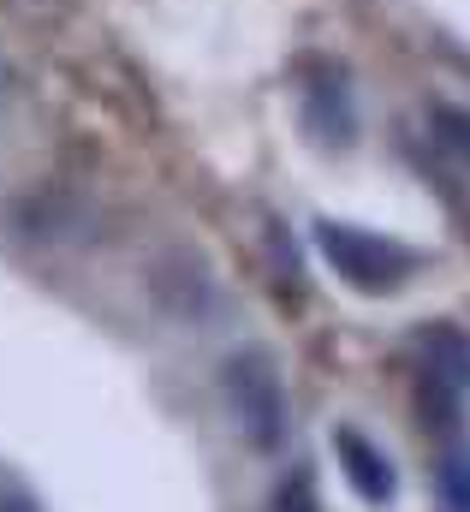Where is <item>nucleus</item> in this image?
Returning a JSON list of instances; mask_svg holds the SVG:
<instances>
[{
	"label": "nucleus",
	"mask_w": 470,
	"mask_h": 512,
	"mask_svg": "<svg viewBox=\"0 0 470 512\" xmlns=\"http://www.w3.org/2000/svg\"><path fill=\"white\" fill-rule=\"evenodd\" d=\"M316 251H322V262H328L352 292H363V298L399 292V286L411 280V268H417V256L405 251L399 239L369 233V227H346V221H316Z\"/></svg>",
	"instance_id": "obj_1"
},
{
	"label": "nucleus",
	"mask_w": 470,
	"mask_h": 512,
	"mask_svg": "<svg viewBox=\"0 0 470 512\" xmlns=\"http://www.w3.org/2000/svg\"><path fill=\"white\" fill-rule=\"evenodd\" d=\"M221 393L233 405L238 429L256 447H280V435H286V382H280L268 352H233L221 364Z\"/></svg>",
	"instance_id": "obj_2"
},
{
	"label": "nucleus",
	"mask_w": 470,
	"mask_h": 512,
	"mask_svg": "<svg viewBox=\"0 0 470 512\" xmlns=\"http://www.w3.org/2000/svg\"><path fill=\"white\" fill-rule=\"evenodd\" d=\"M334 459H340V471H346V483H352V495L363 507H393V495H399V471H393V459L363 435L352 423H334Z\"/></svg>",
	"instance_id": "obj_3"
},
{
	"label": "nucleus",
	"mask_w": 470,
	"mask_h": 512,
	"mask_svg": "<svg viewBox=\"0 0 470 512\" xmlns=\"http://www.w3.org/2000/svg\"><path fill=\"white\" fill-rule=\"evenodd\" d=\"M304 120L310 131L322 137V143H334V149H346L357 137V120H352V90H346V72H316V78H304Z\"/></svg>",
	"instance_id": "obj_4"
},
{
	"label": "nucleus",
	"mask_w": 470,
	"mask_h": 512,
	"mask_svg": "<svg viewBox=\"0 0 470 512\" xmlns=\"http://www.w3.org/2000/svg\"><path fill=\"white\" fill-rule=\"evenodd\" d=\"M429 131H435L459 161H470V108H459V102H435V108H429Z\"/></svg>",
	"instance_id": "obj_5"
},
{
	"label": "nucleus",
	"mask_w": 470,
	"mask_h": 512,
	"mask_svg": "<svg viewBox=\"0 0 470 512\" xmlns=\"http://www.w3.org/2000/svg\"><path fill=\"white\" fill-rule=\"evenodd\" d=\"M435 489H441L447 512H470V453H447L435 465Z\"/></svg>",
	"instance_id": "obj_6"
},
{
	"label": "nucleus",
	"mask_w": 470,
	"mask_h": 512,
	"mask_svg": "<svg viewBox=\"0 0 470 512\" xmlns=\"http://www.w3.org/2000/svg\"><path fill=\"white\" fill-rule=\"evenodd\" d=\"M268 512H316V483H310V471L280 477V489H274Z\"/></svg>",
	"instance_id": "obj_7"
},
{
	"label": "nucleus",
	"mask_w": 470,
	"mask_h": 512,
	"mask_svg": "<svg viewBox=\"0 0 470 512\" xmlns=\"http://www.w3.org/2000/svg\"><path fill=\"white\" fill-rule=\"evenodd\" d=\"M0 512H36L30 501H0Z\"/></svg>",
	"instance_id": "obj_8"
}]
</instances>
